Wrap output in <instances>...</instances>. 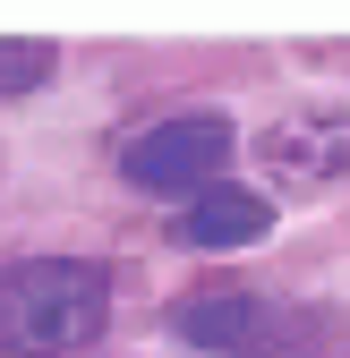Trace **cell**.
Returning a JSON list of instances; mask_svg holds the SVG:
<instances>
[{"label":"cell","instance_id":"obj_3","mask_svg":"<svg viewBox=\"0 0 350 358\" xmlns=\"http://www.w3.org/2000/svg\"><path fill=\"white\" fill-rule=\"evenodd\" d=\"M171 333L197 341V350H223V358H274L282 350V307L265 290H205L171 307Z\"/></svg>","mask_w":350,"mask_h":358},{"label":"cell","instance_id":"obj_2","mask_svg":"<svg viewBox=\"0 0 350 358\" xmlns=\"http://www.w3.org/2000/svg\"><path fill=\"white\" fill-rule=\"evenodd\" d=\"M231 162V120L223 111H171L120 145V171L154 196H205L214 171Z\"/></svg>","mask_w":350,"mask_h":358},{"label":"cell","instance_id":"obj_4","mask_svg":"<svg viewBox=\"0 0 350 358\" xmlns=\"http://www.w3.org/2000/svg\"><path fill=\"white\" fill-rule=\"evenodd\" d=\"M256 154H265V171L290 179V188L342 179V171H350V120H342V111H282L265 137H256Z\"/></svg>","mask_w":350,"mask_h":358},{"label":"cell","instance_id":"obj_5","mask_svg":"<svg viewBox=\"0 0 350 358\" xmlns=\"http://www.w3.org/2000/svg\"><path fill=\"white\" fill-rule=\"evenodd\" d=\"M274 231V205L256 196V188H231V179H214V188L197 205H180V222H171V239L180 248H248V239H265Z\"/></svg>","mask_w":350,"mask_h":358},{"label":"cell","instance_id":"obj_1","mask_svg":"<svg viewBox=\"0 0 350 358\" xmlns=\"http://www.w3.org/2000/svg\"><path fill=\"white\" fill-rule=\"evenodd\" d=\"M111 316V282L103 264L77 256H26L0 273V350L9 358H60L77 341H94Z\"/></svg>","mask_w":350,"mask_h":358},{"label":"cell","instance_id":"obj_6","mask_svg":"<svg viewBox=\"0 0 350 358\" xmlns=\"http://www.w3.org/2000/svg\"><path fill=\"white\" fill-rule=\"evenodd\" d=\"M52 43H43V34H9V43H0V94H26V85H43V77H52Z\"/></svg>","mask_w":350,"mask_h":358}]
</instances>
